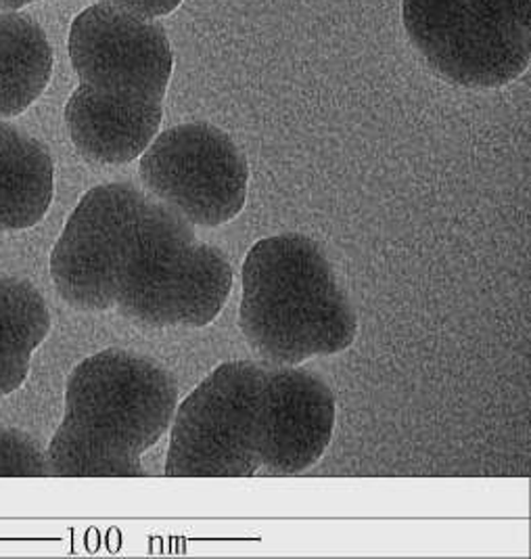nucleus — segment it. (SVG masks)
Listing matches in <instances>:
<instances>
[{
	"label": "nucleus",
	"instance_id": "nucleus-7",
	"mask_svg": "<svg viewBox=\"0 0 531 559\" xmlns=\"http://www.w3.org/2000/svg\"><path fill=\"white\" fill-rule=\"evenodd\" d=\"M70 59L80 84L128 102H164L174 68L166 29L113 2H97L77 15Z\"/></svg>",
	"mask_w": 531,
	"mask_h": 559
},
{
	"label": "nucleus",
	"instance_id": "nucleus-12",
	"mask_svg": "<svg viewBox=\"0 0 531 559\" xmlns=\"http://www.w3.org/2000/svg\"><path fill=\"white\" fill-rule=\"evenodd\" d=\"M52 72L45 29L24 13H0V118H13L36 102Z\"/></svg>",
	"mask_w": 531,
	"mask_h": 559
},
{
	"label": "nucleus",
	"instance_id": "nucleus-2",
	"mask_svg": "<svg viewBox=\"0 0 531 559\" xmlns=\"http://www.w3.org/2000/svg\"><path fill=\"white\" fill-rule=\"evenodd\" d=\"M239 325L253 353L295 367L352 346L354 306L316 241L282 233L257 241L243 262Z\"/></svg>",
	"mask_w": 531,
	"mask_h": 559
},
{
	"label": "nucleus",
	"instance_id": "nucleus-6",
	"mask_svg": "<svg viewBox=\"0 0 531 559\" xmlns=\"http://www.w3.org/2000/svg\"><path fill=\"white\" fill-rule=\"evenodd\" d=\"M138 175L157 202L193 227H220L248 202L250 166L225 130L193 122L157 134L141 155Z\"/></svg>",
	"mask_w": 531,
	"mask_h": 559
},
{
	"label": "nucleus",
	"instance_id": "nucleus-8",
	"mask_svg": "<svg viewBox=\"0 0 531 559\" xmlns=\"http://www.w3.org/2000/svg\"><path fill=\"white\" fill-rule=\"evenodd\" d=\"M147 198L132 182H107L82 195L51 252L52 283L63 302L82 312L113 308L128 239Z\"/></svg>",
	"mask_w": 531,
	"mask_h": 559
},
{
	"label": "nucleus",
	"instance_id": "nucleus-3",
	"mask_svg": "<svg viewBox=\"0 0 531 559\" xmlns=\"http://www.w3.org/2000/svg\"><path fill=\"white\" fill-rule=\"evenodd\" d=\"M230 292L227 254L200 243L189 221L149 195L128 239L113 308L147 328H205Z\"/></svg>",
	"mask_w": 531,
	"mask_h": 559
},
{
	"label": "nucleus",
	"instance_id": "nucleus-15",
	"mask_svg": "<svg viewBox=\"0 0 531 559\" xmlns=\"http://www.w3.org/2000/svg\"><path fill=\"white\" fill-rule=\"evenodd\" d=\"M29 2H36V0H0V9L2 11H17ZM107 2L124 7L128 11H134V13L145 15V17H159V15L172 13L182 0H107Z\"/></svg>",
	"mask_w": 531,
	"mask_h": 559
},
{
	"label": "nucleus",
	"instance_id": "nucleus-13",
	"mask_svg": "<svg viewBox=\"0 0 531 559\" xmlns=\"http://www.w3.org/2000/svg\"><path fill=\"white\" fill-rule=\"evenodd\" d=\"M49 331L45 296L29 281L0 277V399L26 383L32 353Z\"/></svg>",
	"mask_w": 531,
	"mask_h": 559
},
{
	"label": "nucleus",
	"instance_id": "nucleus-10",
	"mask_svg": "<svg viewBox=\"0 0 531 559\" xmlns=\"http://www.w3.org/2000/svg\"><path fill=\"white\" fill-rule=\"evenodd\" d=\"M161 118V103L118 99L84 84L65 105V127L77 152L109 166L141 157L157 136Z\"/></svg>",
	"mask_w": 531,
	"mask_h": 559
},
{
	"label": "nucleus",
	"instance_id": "nucleus-1",
	"mask_svg": "<svg viewBox=\"0 0 531 559\" xmlns=\"http://www.w3.org/2000/svg\"><path fill=\"white\" fill-rule=\"evenodd\" d=\"M177 407V380L147 356L107 348L84 358L47 449L51 476H147L141 459L170 430Z\"/></svg>",
	"mask_w": 531,
	"mask_h": 559
},
{
	"label": "nucleus",
	"instance_id": "nucleus-5",
	"mask_svg": "<svg viewBox=\"0 0 531 559\" xmlns=\"http://www.w3.org/2000/svg\"><path fill=\"white\" fill-rule=\"evenodd\" d=\"M266 367L230 360L216 367L174 411L166 476L250 478L262 467Z\"/></svg>",
	"mask_w": 531,
	"mask_h": 559
},
{
	"label": "nucleus",
	"instance_id": "nucleus-4",
	"mask_svg": "<svg viewBox=\"0 0 531 559\" xmlns=\"http://www.w3.org/2000/svg\"><path fill=\"white\" fill-rule=\"evenodd\" d=\"M531 0H405L402 17L433 72L467 88H498L530 66Z\"/></svg>",
	"mask_w": 531,
	"mask_h": 559
},
{
	"label": "nucleus",
	"instance_id": "nucleus-14",
	"mask_svg": "<svg viewBox=\"0 0 531 559\" xmlns=\"http://www.w3.org/2000/svg\"><path fill=\"white\" fill-rule=\"evenodd\" d=\"M0 476H51L47 451H43L29 433L0 428Z\"/></svg>",
	"mask_w": 531,
	"mask_h": 559
},
{
	"label": "nucleus",
	"instance_id": "nucleus-9",
	"mask_svg": "<svg viewBox=\"0 0 531 559\" xmlns=\"http://www.w3.org/2000/svg\"><path fill=\"white\" fill-rule=\"evenodd\" d=\"M335 394L314 373L295 367L266 369L260 472L298 476L329 449L335 430Z\"/></svg>",
	"mask_w": 531,
	"mask_h": 559
},
{
	"label": "nucleus",
	"instance_id": "nucleus-11",
	"mask_svg": "<svg viewBox=\"0 0 531 559\" xmlns=\"http://www.w3.org/2000/svg\"><path fill=\"white\" fill-rule=\"evenodd\" d=\"M55 193L51 152L13 124L0 122V230L36 227Z\"/></svg>",
	"mask_w": 531,
	"mask_h": 559
}]
</instances>
